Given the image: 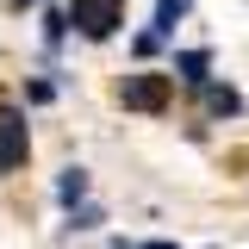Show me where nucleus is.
<instances>
[{"label": "nucleus", "mask_w": 249, "mask_h": 249, "mask_svg": "<svg viewBox=\"0 0 249 249\" xmlns=\"http://www.w3.org/2000/svg\"><path fill=\"white\" fill-rule=\"evenodd\" d=\"M143 249H175V243H143Z\"/></svg>", "instance_id": "6e6552de"}, {"label": "nucleus", "mask_w": 249, "mask_h": 249, "mask_svg": "<svg viewBox=\"0 0 249 249\" xmlns=\"http://www.w3.org/2000/svg\"><path fill=\"white\" fill-rule=\"evenodd\" d=\"M56 199H62V206L88 199V168H62V181H56Z\"/></svg>", "instance_id": "423d86ee"}, {"label": "nucleus", "mask_w": 249, "mask_h": 249, "mask_svg": "<svg viewBox=\"0 0 249 249\" xmlns=\"http://www.w3.org/2000/svg\"><path fill=\"white\" fill-rule=\"evenodd\" d=\"M168 93H175V75H124V88H119V100L131 106V112H162L168 106Z\"/></svg>", "instance_id": "f03ea898"}, {"label": "nucleus", "mask_w": 249, "mask_h": 249, "mask_svg": "<svg viewBox=\"0 0 249 249\" xmlns=\"http://www.w3.org/2000/svg\"><path fill=\"white\" fill-rule=\"evenodd\" d=\"M13 6H37V0H13Z\"/></svg>", "instance_id": "1a4fd4ad"}, {"label": "nucleus", "mask_w": 249, "mask_h": 249, "mask_svg": "<svg viewBox=\"0 0 249 249\" xmlns=\"http://www.w3.org/2000/svg\"><path fill=\"white\" fill-rule=\"evenodd\" d=\"M112 249H131V243H112Z\"/></svg>", "instance_id": "9d476101"}, {"label": "nucleus", "mask_w": 249, "mask_h": 249, "mask_svg": "<svg viewBox=\"0 0 249 249\" xmlns=\"http://www.w3.org/2000/svg\"><path fill=\"white\" fill-rule=\"evenodd\" d=\"M206 106L212 112H237V88H206Z\"/></svg>", "instance_id": "0eeeda50"}, {"label": "nucleus", "mask_w": 249, "mask_h": 249, "mask_svg": "<svg viewBox=\"0 0 249 249\" xmlns=\"http://www.w3.org/2000/svg\"><path fill=\"white\" fill-rule=\"evenodd\" d=\"M31 150V137H25V112H13V106H0V168H19Z\"/></svg>", "instance_id": "7ed1b4c3"}, {"label": "nucleus", "mask_w": 249, "mask_h": 249, "mask_svg": "<svg viewBox=\"0 0 249 249\" xmlns=\"http://www.w3.org/2000/svg\"><path fill=\"white\" fill-rule=\"evenodd\" d=\"M175 75H181L187 88H206V50H181L175 56Z\"/></svg>", "instance_id": "39448f33"}, {"label": "nucleus", "mask_w": 249, "mask_h": 249, "mask_svg": "<svg viewBox=\"0 0 249 249\" xmlns=\"http://www.w3.org/2000/svg\"><path fill=\"white\" fill-rule=\"evenodd\" d=\"M69 25L81 37H112L124 25V0H69Z\"/></svg>", "instance_id": "f257e3e1"}, {"label": "nucleus", "mask_w": 249, "mask_h": 249, "mask_svg": "<svg viewBox=\"0 0 249 249\" xmlns=\"http://www.w3.org/2000/svg\"><path fill=\"white\" fill-rule=\"evenodd\" d=\"M187 6H193V0H156V25H150V37H156V44L175 31V19H181Z\"/></svg>", "instance_id": "20e7f679"}]
</instances>
